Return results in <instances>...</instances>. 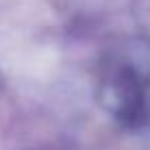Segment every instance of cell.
I'll list each match as a JSON object with an SVG mask.
<instances>
[{
  "mask_svg": "<svg viewBox=\"0 0 150 150\" xmlns=\"http://www.w3.org/2000/svg\"><path fill=\"white\" fill-rule=\"evenodd\" d=\"M115 94H117V115L124 124L137 126L146 117V94L139 76L131 68H124L117 74L115 81Z\"/></svg>",
  "mask_w": 150,
  "mask_h": 150,
  "instance_id": "cell-1",
  "label": "cell"
}]
</instances>
